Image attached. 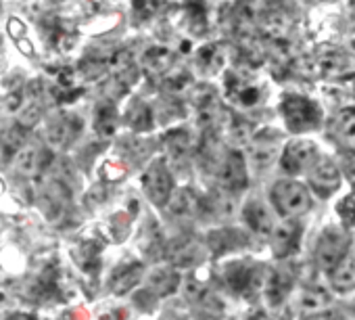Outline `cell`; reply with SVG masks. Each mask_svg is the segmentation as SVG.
Segmentation results:
<instances>
[{
    "label": "cell",
    "instance_id": "6da1fadb",
    "mask_svg": "<svg viewBox=\"0 0 355 320\" xmlns=\"http://www.w3.org/2000/svg\"><path fill=\"white\" fill-rule=\"evenodd\" d=\"M282 113L291 132H307L320 126L322 121L320 107L311 99L299 94H288L282 101Z\"/></svg>",
    "mask_w": 355,
    "mask_h": 320
},
{
    "label": "cell",
    "instance_id": "7a4b0ae2",
    "mask_svg": "<svg viewBox=\"0 0 355 320\" xmlns=\"http://www.w3.org/2000/svg\"><path fill=\"white\" fill-rule=\"evenodd\" d=\"M272 201L276 210L284 216H299L311 208V197L305 185L282 180L272 189Z\"/></svg>",
    "mask_w": 355,
    "mask_h": 320
},
{
    "label": "cell",
    "instance_id": "3957f363",
    "mask_svg": "<svg viewBox=\"0 0 355 320\" xmlns=\"http://www.w3.org/2000/svg\"><path fill=\"white\" fill-rule=\"evenodd\" d=\"M349 249V235L340 228H326L320 239H318V247H315V260L322 268H336Z\"/></svg>",
    "mask_w": 355,
    "mask_h": 320
},
{
    "label": "cell",
    "instance_id": "277c9868",
    "mask_svg": "<svg viewBox=\"0 0 355 320\" xmlns=\"http://www.w3.org/2000/svg\"><path fill=\"white\" fill-rule=\"evenodd\" d=\"M318 149L311 140L297 138L286 144L284 155H282V168L288 174H299L303 170H309L318 162Z\"/></svg>",
    "mask_w": 355,
    "mask_h": 320
},
{
    "label": "cell",
    "instance_id": "5b68a950",
    "mask_svg": "<svg viewBox=\"0 0 355 320\" xmlns=\"http://www.w3.org/2000/svg\"><path fill=\"white\" fill-rule=\"evenodd\" d=\"M51 162H53V153L49 149L24 146L15 157V172L26 180H34L44 174Z\"/></svg>",
    "mask_w": 355,
    "mask_h": 320
},
{
    "label": "cell",
    "instance_id": "8992f818",
    "mask_svg": "<svg viewBox=\"0 0 355 320\" xmlns=\"http://www.w3.org/2000/svg\"><path fill=\"white\" fill-rule=\"evenodd\" d=\"M142 185L150 201H155L157 205H163L171 195V174L167 172L163 162H155L146 170V174L142 176Z\"/></svg>",
    "mask_w": 355,
    "mask_h": 320
},
{
    "label": "cell",
    "instance_id": "52a82bcc",
    "mask_svg": "<svg viewBox=\"0 0 355 320\" xmlns=\"http://www.w3.org/2000/svg\"><path fill=\"white\" fill-rule=\"evenodd\" d=\"M69 189L63 180H49L42 189V210L49 220H59L69 208Z\"/></svg>",
    "mask_w": 355,
    "mask_h": 320
},
{
    "label": "cell",
    "instance_id": "ba28073f",
    "mask_svg": "<svg viewBox=\"0 0 355 320\" xmlns=\"http://www.w3.org/2000/svg\"><path fill=\"white\" fill-rule=\"evenodd\" d=\"M82 130V119L78 115L61 113L55 119L49 121L46 128V138L53 146H67L76 140V136Z\"/></svg>",
    "mask_w": 355,
    "mask_h": 320
},
{
    "label": "cell",
    "instance_id": "9c48e42d",
    "mask_svg": "<svg viewBox=\"0 0 355 320\" xmlns=\"http://www.w3.org/2000/svg\"><path fill=\"white\" fill-rule=\"evenodd\" d=\"M309 178H311L313 187L318 189V193H322V195H330L332 191H336V187L340 183V174H338L336 166L326 157H318V162L309 168Z\"/></svg>",
    "mask_w": 355,
    "mask_h": 320
},
{
    "label": "cell",
    "instance_id": "30bf717a",
    "mask_svg": "<svg viewBox=\"0 0 355 320\" xmlns=\"http://www.w3.org/2000/svg\"><path fill=\"white\" fill-rule=\"evenodd\" d=\"M222 183L230 191H241L247 187V166L241 153H228L222 164Z\"/></svg>",
    "mask_w": 355,
    "mask_h": 320
},
{
    "label": "cell",
    "instance_id": "8fae6325",
    "mask_svg": "<svg viewBox=\"0 0 355 320\" xmlns=\"http://www.w3.org/2000/svg\"><path fill=\"white\" fill-rule=\"evenodd\" d=\"M299 237H301V228H299L297 222H284V224L276 226L274 233H272L274 253H276L278 258H284V255L293 253V251L297 249Z\"/></svg>",
    "mask_w": 355,
    "mask_h": 320
},
{
    "label": "cell",
    "instance_id": "7c38bea8",
    "mask_svg": "<svg viewBox=\"0 0 355 320\" xmlns=\"http://www.w3.org/2000/svg\"><path fill=\"white\" fill-rule=\"evenodd\" d=\"M28 138V128L17 124L9 128L3 136H0V162L7 164L11 157H17V153L26 146Z\"/></svg>",
    "mask_w": 355,
    "mask_h": 320
},
{
    "label": "cell",
    "instance_id": "4fadbf2b",
    "mask_svg": "<svg viewBox=\"0 0 355 320\" xmlns=\"http://www.w3.org/2000/svg\"><path fill=\"white\" fill-rule=\"evenodd\" d=\"M245 216H247V224L251 226V230L259 237H270L274 233V224H272V216L268 212V208L261 203V201H253L247 205L245 210Z\"/></svg>",
    "mask_w": 355,
    "mask_h": 320
},
{
    "label": "cell",
    "instance_id": "5bb4252c",
    "mask_svg": "<svg viewBox=\"0 0 355 320\" xmlns=\"http://www.w3.org/2000/svg\"><path fill=\"white\" fill-rule=\"evenodd\" d=\"M199 208V199L193 191H178L173 197H169V210L173 216H193Z\"/></svg>",
    "mask_w": 355,
    "mask_h": 320
},
{
    "label": "cell",
    "instance_id": "9a60e30c",
    "mask_svg": "<svg viewBox=\"0 0 355 320\" xmlns=\"http://www.w3.org/2000/svg\"><path fill=\"white\" fill-rule=\"evenodd\" d=\"M142 274V266L140 264H130V266H123L115 272L113 276V291L115 293H128L140 278Z\"/></svg>",
    "mask_w": 355,
    "mask_h": 320
},
{
    "label": "cell",
    "instance_id": "2e32d148",
    "mask_svg": "<svg viewBox=\"0 0 355 320\" xmlns=\"http://www.w3.org/2000/svg\"><path fill=\"white\" fill-rule=\"evenodd\" d=\"M291 278L293 276L286 270H278V272H274L270 276V280H268V301L272 305H278L284 299V295H286V291L291 287Z\"/></svg>",
    "mask_w": 355,
    "mask_h": 320
},
{
    "label": "cell",
    "instance_id": "e0dca14e",
    "mask_svg": "<svg viewBox=\"0 0 355 320\" xmlns=\"http://www.w3.org/2000/svg\"><path fill=\"white\" fill-rule=\"evenodd\" d=\"M336 134L340 138V142L355 151V111L349 109V111H343L338 115V124H336Z\"/></svg>",
    "mask_w": 355,
    "mask_h": 320
},
{
    "label": "cell",
    "instance_id": "ac0fdd59",
    "mask_svg": "<svg viewBox=\"0 0 355 320\" xmlns=\"http://www.w3.org/2000/svg\"><path fill=\"white\" fill-rule=\"evenodd\" d=\"M332 283L338 291H347L355 285V262H340L332 272Z\"/></svg>",
    "mask_w": 355,
    "mask_h": 320
},
{
    "label": "cell",
    "instance_id": "d6986e66",
    "mask_svg": "<svg viewBox=\"0 0 355 320\" xmlns=\"http://www.w3.org/2000/svg\"><path fill=\"white\" fill-rule=\"evenodd\" d=\"M96 130H98L101 136L113 134V130H115V111H113V107L105 105V107L98 109V113H96Z\"/></svg>",
    "mask_w": 355,
    "mask_h": 320
},
{
    "label": "cell",
    "instance_id": "ffe728a7",
    "mask_svg": "<svg viewBox=\"0 0 355 320\" xmlns=\"http://www.w3.org/2000/svg\"><path fill=\"white\" fill-rule=\"evenodd\" d=\"M328 301H330V297H328V293L322 291V289H307V291L303 293V299H301V303H303L305 308H311V310H320V308H324Z\"/></svg>",
    "mask_w": 355,
    "mask_h": 320
},
{
    "label": "cell",
    "instance_id": "44dd1931",
    "mask_svg": "<svg viewBox=\"0 0 355 320\" xmlns=\"http://www.w3.org/2000/svg\"><path fill=\"white\" fill-rule=\"evenodd\" d=\"M130 124L136 130H146L150 126V113H148V109L142 103H136L134 105V109L130 113Z\"/></svg>",
    "mask_w": 355,
    "mask_h": 320
},
{
    "label": "cell",
    "instance_id": "7402d4cb",
    "mask_svg": "<svg viewBox=\"0 0 355 320\" xmlns=\"http://www.w3.org/2000/svg\"><path fill=\"white\" fill-rule=\"evenodd\" d=\"M9 320H34V316H28V314H13V316H9Z\"/></svg>",
    "mask_w": 355,
    "mask_h": 320
},
{
    "label": "cell",
    "instance_id": "603a6c76",
    "mask_svg": "<svg viewBox=\"0 0 355 320\" xmlns=\"http://www.w3.org/2000/svg\"><path fill=\"white\" fill-rule=\"evenodd\" d=\"M5 191V185H3V180H0V193H3Z\"/></svg>",
    "mask_w": 355,
    "mask_h": 320
}]
</instances>
